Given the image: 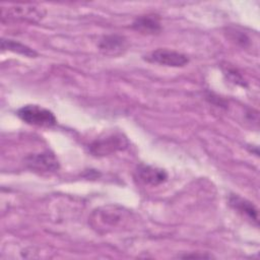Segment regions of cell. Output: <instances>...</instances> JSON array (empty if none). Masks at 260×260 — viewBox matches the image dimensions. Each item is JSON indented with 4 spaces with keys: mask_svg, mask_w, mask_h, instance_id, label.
<instances>
[{
    "mask_svg": "<svg viewBox=\"0 0 260 260\" xmlns=\"http://www.w3.org/2000/svg\"><path fill=\"white\" fill-rule=\"evenodd\" d=\"M233 38L234 40H236V42L241 45L242 47H247L250 44V39L248 38V36L244 32L241 31H233Z\"/></svg>",
    "mask_w": 260,
    "mask_h": 260,
    "instance_id": "obj_11",
    "label": "cell"
},
{
    "mask_svg": "<svg viewBox=\"0 0 260 260\" xmlns=\"http://www.w3.org/2000/svg\"><path fill=\"white\" fill-rule=\"evenodd\" d=\"M228 75L231 76V79L232 81H234L235 83H238V84H241L242 86H246L245 84V80L242 78V76L235 70V69H229L228 70Z\"/></svg>",
    "mask_w": 260,
    "mask_h": 260,
    "instance_id": "obj_12",
    "label": "cell"
},
{
    "mask_svg": "<svg viewBox=\"0 0 260 260\" xmlns=\"http://www.w3.org/2000/svg\"><path fill=\"white\" fill-rule=\"evenodd\" d=\"M133 29L146 35L158 34L161 30L159 17L155 14H146L137 17L132 23Z\"/></svg>",
    "mask_w": 260,
    "mask_h": 260,
    "instance_id": "obj_7",
    "label": "cell"
},
{
    "mask_svg": "<svg viewBox=\"0 0 260 260\" xmlns=\"http://www.w3.org/2000/svg\"><path fill=\"white\" fill-rule=\"evenodd\" d=\"M183 258H211L212 256L210 255H205V254H201V255H198V254H193V255H185V256H181Z\"/></svg>",
    "mask_w": 260,
    "mask_h": 260,
    "instance_id": "obj_13",
    "label": "cell"
},
{
    "mask_svg": "<svg viewBox=\"0 0 260 260\" xmlns=\"http://www.w3.org/2000/svg\"><path fill=\"white\" fill-rule=\"evenodd\" d=\"M1 48L3 51L4 50L11 51L13 53L20 54L22 56L29 57V58H35L38 56V53L35 50H32L31 48H29L26 45H23L19 42H16L14 40H10V39H2L1 40Z\"/></svg>",
    "mask_w": 260,
    "mask_h": 260,
    "instance_id": "obj_10",
    "label": "cell"
},
{
    "mask_svg": "<svg viewBox=\"0 0 260 260\" xmlns=\"http://www.w3.org/2000/svg\"><path fill=\"white\" fill-rule=\"evenodd\" d=\"M135 178L144 185L157 186L167 181L168 174L162 169L147 165H140L135 171Z\"/></svg>",
    "mask_w": 260,
    "mask_h": 260,
    "instance_id": "obj_6",
    "label": "cell"
},
{
    "mask_svg": "<svg viewBox=\"0 0 260 260\" xmlns=\"http://www.w3.org/2000/svg\"><path fill=\"white\" fill-rule=\"evenodd\" d=\"M128 146V140L122 134H110L106 137L99 138L94 140L90 146L89 150L92 154L103 156L108 155L118 150H123Z\"/></svg>",
    "mask_w": 260,
    "mask_h": 260,
    "instance_id": "obj_4",
    "label": "cell"
},
{
    "mask_svg": "<svg viewBox=\"0 0 260 260\" xmlns=\"http://www.w3.org/2000/svg\"><path fill=\"white\" fill-rule=\"evenodd\" d=\"M229 203L238 212L246 215L249 219L258 224V210L252 202L240 197L239 195H231Z\"/></svg>",
    "mask_w": 260,
    "mask_h": 260,
    "instance_id": "obj_8",
    "label": "cell"
},
{
    "mask_svg": "<svg viewBox=\"0 0 260 260\" xmlns=\"http://www.w3.org/2000/svg\"><path fill=\"white\" fill-rule=\"evenodd\" d=\"M23 161L27 169L40 174H52L57 172L60 168L58 158L51 151L29 154Z\"/></svg>",
    "mask_w": 260,
    "mask_h": 260,
    "instance_id": "obj_2",
    "label": "cell"
},
{
    "mask_svg": "<svg viewBox=\"0 0 260 260\" xmlns=\"http://www.w3.org/2000/svg\"><path fill=\"white\" fill-rule=\"evenodd\" d=\"M144 60L168 67H183L189 63V58L185 54L168 49L154 50L145 55Z\"/></svg>",
    "mask_w": 260,
    "mask_h": 260,
    "instance_id": "obj_5",
    "label": "cell"
},
{
    "mask_svg": "<svg viewBox=\"0 0 260 260\" xmlns=\"http://www.w3.org/2000/svg\"><path fill=\"white\" fill-rule=\"evenodd\" d=\"M45 10L35 5H16L8 8H2V21L5 20H25L39 21L45 15Z\"/></svg>",
    "mask_w": 260,
    "mask_h": 260,
    "instance_id": "obj_3",
    "label": "cell"
},
{
    "mask_svg": "<svg viewBox=\"0 0 260 260\" xmlns=\"http://www.w3.org/2000/svg\"><path fill=\"white\" fill-rule=\"evenodd\" d=\"M17 116L28 125L38 127H54L57 124L55 115L38 105H26L17 110Z\"/></svg>",
    "mask_w": 260,
    "mask_h": 260,
    "instance_id": "obj_1",
    "label": "cell"
},
{
    "mask_svg": "<svg viewBox=\"0 0 260 260\" xmlns=\"http://www.w3.org/2000/svg\"><path fill=\"white\" fill-rule=\"evenodd\" d=\"M126 47V40L124 37L119 35L104 36L99 42V48L106 54H118L123 51Z\"/></svg>",
    "mask_w": 260,
    "mask_h": 260,
    "instance_id": "obj_9",
    "label": "cell"
}]
</instances>
